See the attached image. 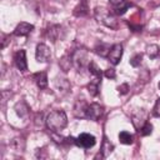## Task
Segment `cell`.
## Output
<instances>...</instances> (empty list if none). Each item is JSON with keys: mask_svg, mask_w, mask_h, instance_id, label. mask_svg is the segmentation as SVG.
<instances>
[{"mask_svg": "<svg viewBox=\"0 0 160 160\" xmlns=\"http://www.w3.org/2000/svg\"><path fill=\"white\" fill-rule=\"evenodd\" d=\"M68 125V116L64 110H52L46 116V126L54 132L61 131Z\"/></svg>", "mask_w": 160, "mask_h": 160, "instance_id": "6da1fadb", "label": "cell"}, {"mask_svg": "<svg viewBox=\"0 0 160 160\" xmlns=\"http://www.w3.org/2000/svg\"><path fill=\"white\" fill-rule=\"evenodd\" d=\"M94 16L98 22L102 24L106 28H110L114 30H116L119 28V21L116 19V16L104 6H96L94 9Z\"/></svg>", "mask_w": 160, "mask_h": 160, "instance_id": "7a4b0ae2", "label": "cell"}, {"mask_svg": "<svg viewBox=\"0 0 160 160\" xmlns=\"http://www.w3.org/2000/svg\"><path fill=\"white\" fill-rule=\"evenodd\" d=\"M71 60H72V65L78 69V71H81L85 66H89L90 64L89 52L85 49H76L71 55Z\"/></svg>", "mask_w": 160, "mask_h": 160, "instance_id": "3957f363", "label": "cell"}, {"mask_svg": "<svg viewBox=\"0 0 160 160\" xmlns=\"http://www.w3.org/2000/svg\"><path fill=\"white\" fill-rule=\"evenodd\" d=\"M74 142H75L78 146H81V148H84V149H90V148H92V146L95 145L96 139H95V136L91 135V134L82 132V134H80V135L75 139Z\"/></svg>", "mask_w": 160, "mask_h": 160, "instance_id": "277c9868", "label": "cell"}, {"mask_svg": "<svg viewBox=\"0 0 160 160\" xmlns=\"http://www.w3.org/2000/svg\"><path fill=\"white\" fill-rule=\"evenodd\" d=\"M35 58H36V61H39V62H48L51 58V51H50L49 46L42 42L38 44L36 51H35Z\"/></svg>", "mask_w": 160, "mask_h": 160, "instance_id": "5b68a950", "label": "cell"}, {"mask_svg": "<svg viewBox=\"0 0 160 160\" xmlns=\"http://www.w3.org/2000/svg\"><path fill=\"white\" fill-rule=\"evenodd\" d=\"M102 106L98 102H92V104H88L86 106V118L94 121H98L100 119V116L102 115Z\"/></svg>", "mask_w": 160, "mask_h": 160, "instance_id": "8992f818", "label": "cell"}, {"mask_svg": "<svg viewBox=\"0 0 160 160\" xmlns=\"http://www.w3.org/2000/svg\"><path fill=\"white\" fill-rule=\"evenodd\" d=\"M131 119H132V125H134V128L139 131V130L148 122V112H146L145 110L140 109V110H138L135 114H132Z\"/></svg>", "mask_w": 160, "mask_h": 160, "instance_id": "52a82bcc", "label": "cell"}, {"mask_svg": "<svg viewBox=\"0 0 160 160\" xmlns=\"http://www.w3.org/2000/svg\"><path fill=\"white\" fill-rule=\"evenodd\" d=\"M122 56V45L121 44H114L109 51L108 59L112 65H118Z\"/></svg>", "mask_w": 160, "mask_h": 160, "instance_id": "ba28073f", "label": "cell"}, {"mask_svg": "<svg viewBox=\"0 0 160 160\" xmlns=\"http://www.w3.org/2000/svg\"><path fill=\"white\" fill-rule=\"evenodd\" d=\"M14 62L16 68L20 71H26L28 70V61H26V52L25 50L20 49L14 54Z\"/></svg>", "mask_w": 160, "mask_h": 160, "instance_id": "9c48e42d", "label": "cell"}, {"mask_svg": "<svg viewBox=\"0 0 160 160\" xmlns=\"http://www.w3.org/2000/svg\"><path fill=\"white\" fill-rule=\"evenodd\" d=\"M112 5V9L116 15H122L126 12V10L131 6V2L129 0H109Z\"/></svg>", "mask_w": 160, "mask_h": 160, "instance_id": "30bf717a", "label": "cell"}, {"mask_svg": "<svg viewBox=\"0 0 160 160\" xmlns=\"http://www.w3.org/2000/svg\"><path fill=\"white\" fill-rule=\"evenodd\" d=\"M32 30H34V25L32 24H29L26 21H21V22H19L16 25V28L14 30V35L15 36H26Z\"/></svg>", "mask_w": 160, "mask_h": 160, "instance_id": "8fae6325", "label": "cell"}, {"mask_svg": "<svg viewBox=\"0 0 160 160\" xmlns=\"http://www.w3.org/2000/svg\"><path fill=\"white\" fill-rule=\"evenodd\" d=\"M86 106H88V102L84 101L82 99L76 100L74 105V115L76 118H86Z\"/></svg>", "mask_w": 160, "mask_h": 160, "instance_id": "7c38bea8", "label": "cell"}, {"mask_svg": "<svg viewBox=\"0 0 160 160\" xmlns=\"http://www.w3.org/2000/svg\"><path fill=\"white\" fill-rule=\"evenodd\" d=\"M32 78H34V80H35L38 88H40V89H45V88L48 86V75H46L45 71L36 72V74L32 75Z\"/></svg>", "mask_w": 160, "mask_h": 160, "instance_id": "4fadbf2b", "label": "cell"}, {"mask_svg": "<svg viewBox=\"0 0 160 160\" xmlns=\"http://www.w3.org/2000/svg\"><path fill=\"white\" fill-rule=\"evenodd\" d=\"M60 31H61V26L60 25H50L48 28V30H46V35L52 42H55L60 36Z\"/></svg>", "mask_w": 160, "mask_h": 160, "instance_id": "5bb4252c", "label": "cell"}, {"mask_svg": "<svg viewBox=\"0 0 160 160\" xmlns=\"http://www.w3.org/2000/svg\"><path fill=\"white\" fill-rule=\"evenodd\" d=\"M100 84H101V80L100 79H96V78H94V80L88 84L86 88H88V91H89V94L91 96H96L99 94V86H100Z\"/></svg>", "mask_w": 160, "mask_h": 160, "instance_id": "9a60e30c", "label": "cell"}, {"mask_svg": "<svg viewBox=\"0 0 160 160\" xmlns=\"http://www.w3.org/2000/svg\"><path fill=\"white\" fill-rule=\"evenodd\" d=\"M110 49H111V46H110L109 44L99 42V44H96V46H95V49H94V50H95V52H96L98 55H100V56L105 58V56H108V55H109Z\"/></svg>", "mask_w": 160, "mask_h": 160, "instance_id": "2e32d148", "label": "cell"}, {"mask_svg": "<svg viewBox=\"0 0 160 160\" xmlns=\"http://www.w3.org/2000/svg\"><path fill=\"white\" fill-rule=\"evenodd\" d=\"M59 65H60V68H61V70L64 71V72H66V71H69L70 70V66L72 65V60H71V55H64L61 59H60V61H59Z\"/></svg>", "mask_w": 160, "mask_h": 160, "instance_id": "e0dca14e", "label": "cell"}, {"mask_svg": "<svg viewBox=\"0 0 160 160\" xmlns=\"http://www.w3.org/2000/svg\"><path fill=\"white\" fill-rule=\"evenodd\" d=\"M88 14V5L86 1H80V4L74 9V15L75 16H84Z\"/></svg>", "mask_w": 160, "mask_h": 160, "instance_id": "ac0fdd59", "label": "cell"}, {"mask_svg": "<svg viewBox=\"0 0 160 160\" xmlns=\"http://www.w3.org/2000/svg\"><path fill=\"white\" fill-rule=\"evenodd\" d=\"M89 72L94 76V78H96V79H100L101 80V78H102V72H101V70L99 69V66L94 62V61H90V64H89Z\"/></svg>", "mask_w": 160, "mask_h": 160, "instance_id": "d6986e66", "label": "cell"}, {"mask_svg": "<svg viewBox=\"0 0 160 160\" xmlns=\"http://www.w3.org/2000/svg\"><path fill=\"white\" fill-rule=\"evenodd\" d=\"M159 52H160V48L156 44H151L146 46V54L150 59H155L159 55Z\"/></svg>", "mask_w": 160, "mask_h": 160, "instance_id": "ffe728a7", "label": "cell"}, {"mask_svg": "<svg viewBox=\"0 0 160 160\" xmlns=\"http://www.w3.org/2000/svg\"><path fill=\"white\" fill-rule=\"evenodd\" d=\"M55 85L62 92H68L70 90V84H69V81L66 79H56L55 80Z\"/></svg>", "mask_w": 160, "mask_h": 160, "instance_id": "44dd1931", "label": "cell"}, {"mask_svg": "<svg viewBox=\"0 0 160 160\" xmlns=\"http://www.w3.org/2000/svg\"><path fill=\"white\" fill-rule=\"evenodd\" d=\"M119 140L124 145H130V144H132V135L128 131H121L119 134Z\"/></svg>", "mask_w": 160, "mask_h": 160, "instance_id": "7402d4cb", "label": "cell"}, {"mask_svg": "<svg viewBox=\"0 0 160 160\" xmlns=\"http://www.w3.org/2000/svg\"><path fill=\"white\" fill-rule=\"evenodd\" d=\"M11 146H12L16 151H21V150L24 149V146H25V141H24L22 138H15V139H12V141H11Z\"/></svg>", "mask_w": 160, "mask_h": 160, "instance_id": "603a6c76", "label": "cell"}, {"mask_svg": "<svg viewBox=\"0 0 160 160\" xmlns=\"http://www.w3.org/2000/svg\"><path fill=\"white\" fill-rule=\"evenodd\" d=\"M15 110H16V114L21 118H24L26 114H28V108L24 102H18L16 106H15Z\"/></svg>", "mask_w": 160, "mask_h": 160, "instance_id": "cb8c5ba5", "label": "cell"}, {"mask_svg": "<svg viewBox=\"0 0 160 160\" xmlns=\"http://www.w3.org/2000/svg\"><path fill=\"white\" fill-rule=\"evenodd\" d=\"M139 132H140V135H142V136H148V135H150V134L152 132V125L148 121V122L139 130Z\"/></svg>", "mask_w": 160, "mask_h": 160, "instance_id": "d4e9b609", "label": "cell"}, {"mask_svg": "<svg viewBox=\"0 0 160 160\" xmlns=\"http://www.w3.org/2000/svg\"><path fill=\"white\" fill-rule=\"evenodd\" d=\"M141 60H142V54H135L130 60V65L134 68H138L141 64Z\"/></svg>", "mask_w": 160, "mask_h": 160, "instance_id": "484cf974", "label": "cell"}, {"mask_svg": "<svg viewBox=\"0 0 160 160\" xmlns=\"http://www.w3.org/2000/svg\"><path fill=\"white\" fill-rule=\"evenodd\" d=\"M152 115L156 116V118H160V98L156 100V102H155V105H154Z\"/></svg>", "mask_w": 160, "mask_h": 160, "instance_id": "4316f807", "label": "cell"}, {"mask_svg": "<svg viewBox=\"0 0 160 160\" xmlns=\"http://www.w3.org/2000/svg\"><path fill=\"white\" fill-rule=\"evenodd\" d=\"M112 148H114V146H112V145L108 141V139L105 138V139H104V145H102V151H104V150H106V155H108L109 152H111V151H112Z\"/></svg>", "mask_w": 160, "mask_h": 160, "instance_id": "83f0119b", "label": "cell"}, {"mask_svg": "<svg viewBox=\"0 0 160 160\" xmlns=\"http://www.w3.org/2000/svg\"><path fill=\"white\" fill-rule=\"evenodd\" d=\"M108 79H115L116 78V72H115V70L114 69H108V70H105V74H104Z\"/></svg>", "mask_w": 160, "mask_h": 160, "instance_id": "f1b7e54d", "label": "cell"}, {"mask_svg": "<svg viewBox=\"0 0 160 160\" xmlns=\"http://www.w3.org/2000/svg\"><path fill=\"white\" fill-rule=\"evenodd\" d=\"M118 90H119V92H120L121 95H124V94L128 92V90H129V85H128V84H122V85H120V86L118 88Z\"/></svg>", "mask_w": 160, "mask_h": 160, "instance_id": "f546056e", "label": "cell"}, {"mask_svg": "<svg viewBox=\"0 0 160 160\" xmlns=\"http://www.w3.org/2000/svg\"><path fill=\"white\" fill-rule=\"evenodd\" d=\"M9 39H10V35H4V39H2V42H1V48H2V49H4V48H6L8 42L10 41Z\"/></svg>", "mask_w": 160, "mask_h": 160, "instance_id": "4dcf8cb0", "label": "cell"}, {"mask_svg": "<svg viewBox=\"0 0 160 160\" xmlns=\"http://www.w3.org/2000/svg\"><path fill=\"white\" fill-rule=\"evenodd\" d=\"M160 4V0H158V2H156V5H159Z\"/></svg>", "mask_w": 160, "mask_h": 160, "instance_id": "1f68e13d", "label": "cell"}, {"mask_svg": "<svg viewBox=\"0 0 160 160\" xmlns=\"http://www.w3.org/2000/svg\"><path fill=\"white\" fill-rule=\"evenodd\" d=\"M159 89H160V82H159Z\"/></svg>", "mask_w": 160, "mask_h": 160, "instance_id": "d6a6232c", "label": "cell"}]
</instances>
